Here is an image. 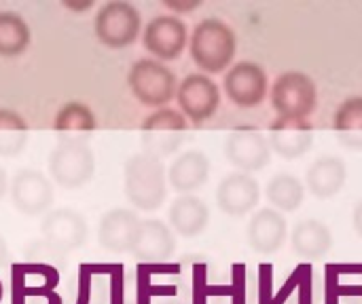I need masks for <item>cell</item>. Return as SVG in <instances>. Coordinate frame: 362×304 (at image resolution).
<instances>
[{
	"label": "cell",
	"mask_w": 362,
	"mask_h": 304,
	"mask_svg": "<svg viewBox=\"0 0 362 304\" xmlns=\"http://www.w3.org/2000/svg\"><path fill=\"white\" fill-rule=\"evenodd\" d=\"M62 6L68 11L81 13V11H89L93 6V0H62Z\"/></svg>",
	"instance_id": "cell-35"
},
{
	"label": "cell",
	"mask_w": 362,
	"mask_h": 304,
	"mask_svg": "<svg viewBox=\"0 0 362 304\" xmlns=\"http://www.w3.org/2000/svg\"><path fill=\"white\" fill-rule=\"evenodd\" d=\"M8 195L13 207L23 216L49 214L55 201V186L49 176L38 169H19L11 184Z\"/></svg>",
	"instance_id": "cell-13"
},
{
	"label": "cell",
	"mask_w": 362,
	"mask_h": 304,
	"mask_svg": "<svg viewBox=\"0 0 362 304\" xmlns=\"http://www.w3.org/2000/svg\"><path fill=\"white\" fill-rule=\"evenodd\" d=\"M8 178H6V171H4V167L0 165V201H2V197L6 195V190H8Z\"/></svg>",
	"instance_id": "cell-38"
},
{
	"label": "cell",
	"mask_w": 362,
	"mask_h": 304,
	"mask_svg": "<svg viewBox=\"0 0 362 304\" xmlns=\"http://www.w3.org/2000/svg\"><path fill=\"white\" fill-rule=\"evenodd\" d=\"M259 304H276L272 265H259Z\"/></svg>",
	"instance_id": "cell-33"
},
{
	"label": "cell",
	"mask_w": 362,
	"mask_h": 304,
	"mask_svg": "<svg viewBox=\"0 0 362 304\" xmlns=\"http://www.w3.org/2000/svg\"><path fill=\"white\" fill-rule=\"evenodd\" d=\"M269 102L278 116L308 121L318 106L316 80L301 70H288L274 80L269 89Z\"/></svg>",
	"instance_id": "cell-7"
},
{
	"label": "cell",
	"mask_w": 362,
	"mask_h": 304,
	"mask_svg": "<svg viewBox=\"0 0 362 304\" xmlns=\"http://www.w3.org/2000/svg\"><path fill=\"white\" fill-rule=\"evenodd\" d=\"M225 159L242 174H257L272 161V146L267 135L257 125H238L225 140Z\"/></svg>",
	"instance_id": "cell-10"
},
{
	"label": "cell",
	"mask_w": 362,
	"mask_h": 304,
	"mask_svg": "<svg viewBox=\"0 0 362 304\" xmlns=\"http://www.w3.org/2000/svg\"><path fill=\"white\" fill-rule=\"evenodd\" d=\"M32 42L28 21L15 11H0V57H19Z\"/></svg>",
	"instance_id": "cell-29"
},
{
	"label": "cell",
	"mask_w": 362,
	"mask_h": 304,
	"mask_svg": "<svg viewBox=\"0 0 362 304\" xmlns=\"http://www.w3.org/2000/svg\"><path fill=\"white\" fill-rule=\"evenodd\" d=\"M348 180V165L337 154L318 157L305 171V188L316 199H331L339 195Z\"/></svg>",
	"instance_id": "cell-23"
},
{
	"label": "cell",
	"mask_w": 362,
	"mask_h": 304,
	"mask_svg": "<svg viewBox=\"0 0 362 304\" xmlns=\"http://www.w3.org/2000/svg\"><path fill=\"white\" fill-rule=\"evenodd\" d=\"M95 38L108 49H125L138 40L142 34L140 11L125 0L104 2L93 17Z\"/></svg>",
	"instance_id": "cell-9"
},
{
	"label": "cell",
	"mask_w": 362,
	"mask_h": 304,
	"mask_svg": "<svg viewBox=\"0 0 362 304\" xmlns=\"http://www.w3.org/2000/svg\"><path fill=\"white\" fill-rule=\"evenodd\" d=\"M59 281V269L49 262L30 260L11 265V304H64L57 292Z\"/></svg>",
	"instance_id": "cell-4"
},
{
	"label": "cell",
	"mask_w": 362,
	"mask_h": 304,
	"mask_svg": "<svg viewBox=\"0 0 362 304\" xmlns=\"http://www.w3.org/2000/svg\"><path fill=\"white\" fill-rule=\"evenodd\" d=\"M189 131V121L176 108H159L153 110L140 125V144L142 152L168 159L182 146Z\"/></svg>",
	"instance_id": "cell-8"
},
{
	"label": "cell",
	"mask_w": 362,
	"mask_h": 304,
	"mask_svg": "<svg viewBox=\"0 0 362 304\" xmlns=\"http://www.w3.org/2000/svg\"><path fill=\"white\" fill-rule=\"evenodd\" d=\"M30 140V125L13 108H0V157L15 159Z\"/></svg>",
	"instance_id": "cell-30"
},
{
	"label": "cell",
	"mask_w": 362,
	"mask_h": 304,
	"mask_svg": "<svg viewBox=\"0 0 362 304\" xmlns=\"http://www.w3.org/2000/svg\"><path fill=\"white\" fill-rule=\"evenodd\" d=\"M333 131L344 148L362 150V95L348 97L339 104L333 116Z\"/></svg>",
	"instance_id": "cell-27"
},
{
	"label": "cell",
	"mask_w": 362,
	"mask_h": 304,
	"mask_svg": "<svg viewBox=\"0 0 362 304\" xmlns=\"http://www.w3.org/2000/svg\"><path fill=\"white\" fill-rule=\"evenodd\" d=\"M189 28L178 15H157L142 30V44L159 61L178 59L189 47Z\"/></svg>",
	"instance_id": "cell-14"
},
{
	"label": "cell",
	"mask_w": 362,
	"mask_h": 304,
	"mask_svg": "<svg viewBox=\"0 0 362 304\" xmlns=\"http://www.w3.org/2000/svg\"><path fill=\"white\" fill-rule=\"evenodd\" d=\"M261 201V184L255 176L231 171L216 188V205L223 214L231 218H242L250 214Z\"/></svg>",
	"instance_id": "cell-18"
},
{
	"label": "cell",
	"mask_w": 362,
	"mask_h": 304,
	"mask_svg": "<svg viewBox=\"0 0 362 304\" xmlns=\"http://www.w3.org/2000/svg\"><path fill=\"white\" fill-rule=\"evenodd\" d=\"M325 304H362V262H331L322 277Z\"/></svg>",
	"instance_id": "cell-21"
},
{
	"label": "cell",
	"mask_w": 362,
	"mask_h": 304,
	"mask_svg": "<svg viewBox=\"0 0 362 304\" xmlns=\"http://www.w3.org/2000/svg\"><path fill=\"white\" fill-rule=\"evenodd\" d=\"M212 296V288L208 284V273L204 265L193 267V304H208Z\"/></svg>",
	"instance_id": "cell-32"
},
{
	"label": "cell",
	"mask_w": 362,
	"mask_h": 304,
	"mask_svg": "<svg viewBox=\"0 0 362 304\" xmlns=\"http://www.w3.org/2000/svg\"><path fill=\"white\" fill-rule=\"evenodd\" d=\"M210 159L206 152L191 148L180 152L168 167V184L178 195H193L210 178Z\"/></svg>",
	"instance_id": "cell-22"
},
{
	"label": "cell",
	"mask_w": 362,
	"mask_h": 304,
	"mask_svg": "<svg viewBox=\"0 0 362 304\" xmlns=\"http://www.w3.org/2000/svg\"><path fill=\"white\" fill-rule=\"evenodd\" d=\"M265 197H267V203L274 209H278L280 214H291V212H297L303 205V201H305V184L295 174L280 171L267 182Z\"/></svg>",
	"instance_id": "cell-26"
},
{
	"label": "cell",
	"mask_w": 362,
	"mask_h": 304,
	"mask_svg": "<svg viewBox=\"0 0 362 304\" xmlns=\"http://www.w3.org/2000/svg\"><path fill=\"white\" fill-rule=\"evenodd\" d=\"M2 298H4V286H2V279H0V304H2Z\"/></svg>",
	"instance_id": "cell-39"
},
{
	"label": "cell",
	"mask_w": 362,
	"mask_h": 304,
	"mask_svg": "<svg viewBox=\"0 0 362 304\" xmlns=\"http://www.w3.org/2000/svg\"><path fill=\"white\" fill-rule=\"evenodd\" d=\"M140 216L127 207H115L106 212L98 224V243L102 250L110 254H132L138 233H140Z\"/></svg>",
	"instance_id": "cell-17"
},
{
	"label": "cell",
	"mask_w": 362,
	"mask_h": 304,
	"mask_svg": "<svg viewBox=\"0 0 362 304\" xmlns=\"http://www.w3.org/2000/svg\"><path fill=\"white\" fill-rule=\"evenodd\" d=\"M127 85L138 104L159 110L168 108V104L176 97L180 83L163 61L142 57L136 63H132L127 72Z\"/></svg>",
	"instance_id": "cell-6"
},
{
	"label": "cell",
	"mask_w": 362,
	"mask_h": 304,
	"mask_svg": "<svg viewBox=\"0 0 362 304\" xmlns=\"http://www.w3.org/2000/svg\"><path fill=\"white\" fill-rule=\"evenodd\" d=\"M291 248L303 260H310V262L320 260L333 248V231L320 220H314V218L301 220L293 229Z\"/></svg>",
	"instance_id": "cell-25"
},
{
	"label": "cell",
	"mask_w": 362,
	"mask_h": 304,
	"mask_svg": "<svg viewBox=\"0 0 362 304\" xmlns=\"http://www.w3.org/2000/svg\"><path fill=\"white\" fill-rule=\"evenodd\" d=\"M286 237H288L286 218L274 207H263L255 212L246 229L248 245L257 254H263V256H272L278 250H282L286 243Z\"/></svg>",
	"instance_id": "cell-20"
},
{
	"label": "cell",
	"mask_w": 362,
	"mask_h": 304,
	"mask_svg": "<svg viewBox=\"0 0 362 304\" xmlns=\"http://www.w3.org/2000/svg\"><path fill=\"white\" fill-rule=\"evenodd\" d=\"M174 254H176V235L170 229V224L157 218L142 220L136 245L132 250V256L138 260V265L170 262Z\"/></svg>",
	"instance_id": "cell-19"
},
{
	"label": "cell",
	"mask_w": 362,
	"mask_h": 304,
	"mask_svg": "<svg viewBox=\"0 0 362 304\" xmlns=\"http://www.w3.org/2000/svg\"><path fill=\"white\" fill-rule=\"evenodd\" d=\"M2 269H11V252H8L4 237L0 235V271Z\"/></svg>",
	"instance_id": "cell-37"
},
{
	"label": "cell",
	"mask_w": 362,
	"mask_h": 304,
	"mask_svg": "<svg viewBox=\"0 0 362 304\" xmlns=\"http://www.w3.org/2000/svg\"><path fill=\"white\" fill-rule=\"evenodd\" d=\"M87 235H89V229H87L85 216L70 207L51 209L40 222L42 241L59 254L83 248L87 243Z\"/></svg>",
	"instance_id": "cell-15"
},
{
	"label": "cell",
	"mask_w": 362,
	"mask_h": 304,
	"mask_svg": "<svg viewBox=\"0 0 362 304\" xmlns=\"http://www.w3.org/2000/svg\"><path fill=\"white\" fill-rule=\"evenodd\" d=\"M163 6L180 15V13H191L197 6H202V0H163Z\"/></svg>",
	"instance_id": "cell-34"
},
{
	"label": "cell",
	"mask_w": 362,
	"mask_h": 304,
	"mask_svg": "<svg viewBox=\"0 0 362 304\" xmlns=\"http://www.w3.org/2000/svg\"><path fill=\"white\" fill-rule=\"evenodd\" d=\"M189 53L202 74H221L233 63L238 53V36L227 21L206 17L189 36Z\"/></svg>",
	"instance_id": "cell-2"
},
{
	"label": "cell",
	"mask_w": 362,
	"mask_h": 304,
	"mask_svg": "<svg viewBox=\"0 0 362 304\" xmlns=\"http://www.w3.org/2000/svg\"><path fill=\"white\" fill-rule=\"evenodd\" d=\"M47 169L55 186L78 190L95 174V154L83 138H59L47 159Z\"/></svg>",
	"instance_id": "cell-3"
},
{
	"label": "cell",
	"mask_w": 362,
	"mask_h": 304,
	"mask_svg": "<svg viewBox=\"0 0 362 304\" xmlns=\"http://www.w3.org/2000/svg\"><path fill=\"white\" fill-rule=\"evenodd\" d=\"M98 129L93 110L83 102H66L53 121V131L59 138H83Z\"/></svg>",
	"instance_id": "cell-28"
},
{
	"label": "cell",
	"mask_w": 362,
	"mask_h": 304,
	"mask_svg": "<svg viewBox=\"0 0 362 304\" xmlns=\"http://www.w3.org/2000/svg\"><path fill=\"white\" fill-rule=\"evenodd\" d=\"M176 104L189 125L202 127L216 114L221 106V87L208 74H189L178 85Z\"/></svg>",
	"instance_id": "cell-11"
},
{
	"label": "cell",
	"mask_w": 362,
	"mask_h": 304,
	"mask_svg": "<svg viewBox=\"0 0 362 304\" xmlns=\"http://www.w3.org/2000/svg\"><path fill=\"white\" fill-rule=\"evenodd\" d=\"M70 304H125V267L121 262L81 265Z\"/></svg>",
	"instance_id": "cell-5"
},
{
	"label": "cell",
	"mask_w": 362,
	"mask_h": 304,
	"mask_svg": "<svg viewBox=\"0 0 362 304\" xmlns=\"http://www.w3.org/2000/svg\"><path fill=\"white\" fill-rule=\"evenodd\" d=\"M352 226H354V233L362 239V199L354 205V212H352Z\"/></svg>",
	"instance_id": "cell-36"
},
{
	"label": "cell",
	"mask_w": 362,
	"mask_h": 304,
	"mask_svg": "<svg viewBox=\"0 0 362 304\" xmlns=\"http://www.w3.org/2000/svg\"><path fill=\"white\" fill-rule=\"evenodd\" d=\"M168 224L174 235L193 239L199 237L210 224V209L204 199L195 195H178L168 209Z\"/></svg>",
	"instance_id": "cell-24"
},
{
	"label": "cell",
	"mask_w": 362,
	"mask_h": 304,
	"mask_svg": "<svg viewBox=\"0 0 362 304\" xmlns=\"http://www.w3.org/2000/svg\"><path fill=\"white\" fill-rule=\"evenodd\" d=\"M168 167L161 159L136 152L123 169V190L127 203L138 212H157L168 199Z\"/></svg>",
	"instance_id": "cell-1"
},
{
	"label": "cell",
	"mask_w": 362,
	"mask_h": 304,
	"mask_svg": "<svg viewBox=\"0 0 362 304\" xmlns=\"http://www.w3.org/2000/svg\"><path fill=\"white\" fill-rule=\"evenodd\" d=\"M223 91L238 108H257L269 93V78L263 66L255 61H238L223 76Z\"/></svg>",
	"instance_id": "cell-12"
},
{
	"label": "cell",
	"mask_w": 362,
	"mask_h": 304,
	"mask_svg": "<svg viewBox=\"0 0 362 304\" xmlns=\"http://www.w3.org/2000/svg\"><path fill=\"white\" fill-rule=\"evenodd\" d=\"M286 304H314V273L310 265H301V279Z\"/></svg>",
	"instance_id": "cell-31"
},
{
	"label": "cell",
	"mask_w": 362,
	"mask_h": 304,
	"mask_svg": "<svg viewBox=\"0 0 362 304\" xmlns=\"http://www.w3.org/2000/svg\"><path fill=\"white\" fill-rule=\"evenodd\" d=\"M272 152L284 161H297L314 146V125L303 118L278 116L267 129Z\"/></svg>",
	"instance_id": "cell-16"
}]
</instances>
